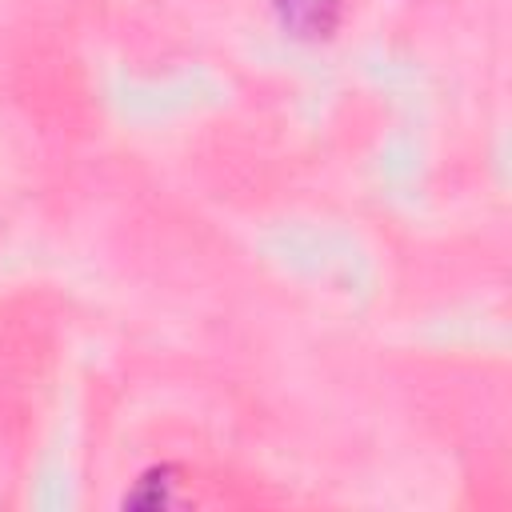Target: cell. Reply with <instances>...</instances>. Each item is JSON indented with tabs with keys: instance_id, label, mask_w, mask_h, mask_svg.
I'll use <instances>...</instances> for the list:
<instances>
[{
	"instance_id": "obj_1",
	"label": "cell",
	"mask_w": 512,
	"mask_h": 512,
	"mask_svg": "<svg viewBox=\"0 0 512 512\" xmlns=\"http://www.w3.org/2000/svg\"><path fill=\"white\" fill-rule=\"evenodd\" d=\"M336 0H284V8H288V20L292 24H308V28H324L328 20L320 16V8H332Z\"/></svg>"
}]
</instances>
